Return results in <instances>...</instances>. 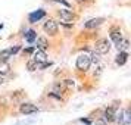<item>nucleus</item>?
Wrapping results in <instances>:
<instances>
[{
    "mask_svg": "<svg viewBox=\"0 0 131 125\" xmlns=\"http://www.w3.org/2000/svg\"><path fill=\"white\" fill-rule=\"evenodd\" d=\"M91 65V60H90V54L83 53L77 58V68L80 71H87Z\"/></svg>",
    "mask_w": 131,
    "mask_h": 125,
    "instance_id": "f257e3e1",
    "label": "nucleus"
},
{
    "mask_svg": "<svg viewBox=\"0 0 131 125\" xmlns=\"http://www.w3.org/2000/svg\"><path fill=\"white\" fill-rule=\"evenodd\" d=\"M109 50H111V43L107 41L106 38H102L99 41H96V52L100 54H106L109 53Z\"/></svg>",
    "mask_w": 131,
    "mask_h": 125,
    "instance_id": "f03ea898",
    "label": "nucleus"
},
{
    "mask_svg": "<svg viewBox=\"0 0 131 125\" xmlns=\"http://www.w3.org/2000/svg\"><path fill=\"white\" fill-rule=\"evenodd\" d=\"M115 116H116V107L111 106L107 107L105 113H103V119L106 121V124H111V122H115Z\"/></svg>",
    "mask_w": 131,
    "mask_h": 125,
    "instance_id": "7ed1b4c3",
    "label": "nucleus"
},
{
    "mask_svg": "<svg viewBox=\"0 0 131 125\" xmlns=\"http://www.w3.org/2000/svg\"><path fill=\"white\" fill-rule=\"evenodd\" d=\"M44 31L50 34V36H54V34H58V24L54 22L53 19H49L44 22Z\"/></svg>",
    "mask_w": 131,
    "mask_h": 125,
    "instance_id": "20e7f679",
    "label": "nucleus"
},
{
    "mask_svg": "<svg viewBox=\"0 0 131 125\" xmlns=\"http://www.w3.org/2000/svg\"><path fill=\"white\" fill-rule=\"evenodd\" d=\"M19 110H21V113H24V115H31V113H36L38 110V107L36 105H32V103H24V105H21Z\"/></svg>",
    "mask_w": 131,
    "mask_h": 125,
    "instance_id": "39448f33",
    "label": "nucleus"
},
{
    "mask_svg": "<svg viewBox=\"0 0 131 125\" xmlns=\"http://www.w3.org/2000/svg\"><path fill=\"white\" fill-rule=\"evenodd\" d=\"M32 59L36 60L37 63H43V62L47 60V54H46L44 50H37L36 53L32 54Z\"/></svg>",
    "mask_w": 131,
    "mask_h": 125,
    "instance_id": "423d86ee",
    "label": "nucleus"
},
{
    "mask_svg": "<svg viewBox=\"0 0 131 125\" xmlns=\"http://www.w3.org/2000/svg\"><path fill=\"white\" fill-rule=\"evenodd\" d=\"M111 38L113 40L115 46H116V44H118V43L122 40V34H121V30H119V28H112V30H111Z\"/></svg>",
    "mask_w": 131,
    "mask_h": 125,
    "instance_id": "0eeeda50",
    "label": "nucleus"
},
{
    "mask_svg": "<svg viewBox=\"0 0 131 125\" xmlns=\"http://www.w3.org/2000/svg\"><path fill=\"white\" fill-rule=\"evenodd\" d=\"M105 22V19L103 18H94V19H90V21H87L85 22V28H96V27H99V25H102Z\"/></svg>",
    "mask_w": 131,
    "mask_h": 125,
    "instance_id": "6e6552de",
    "label": "nucleus"
},
{
    "mask_svg": "<svg viewBox=\"0 0 131 125\" xmlns=\"http://www.w3.org/2000/svg\"><path fill=\"white\" fill-rule=\"evenodd\" d=\"M44 15H46V12H44V10H41V9H40V10H37V12H32L30 15V22H32V24H34V22H37V21H40Z\"/></svg>",
    "mask_w": 131,
    "mask_h": 125,
    "instance_id": "1a4fd4ad",
    "label": "nucleus"
},
{
    "mask_svg": "<svg viewBox=\"0 0 131 125\" xmlns=\"http://www.w3.org/2000/svg\"><path fill=\"white\" fill-rule=\"evenodd\" d=\"M59 16L62 19H65V21H72L74 13H72V10H69V9H60L59 10Z\"/></svg>",
    "mask_w": 131,
    "mask_h": 125,
    "instance_id": "9d476101",
    "label": "nucleus"
},
{
    "mask_svg": "<svg viewBox=\"0 0 131 125\" xmlns=\"http://www.w3.org/2000/svg\"><path fill=\"white\" fill-rule=\"evenodd\" d=\"M36 40H37V49H38V50H46V49L49 47L47 38H44V37H38V38H36Z\"/></svg>",
    "mask_w": 131,
    "mask_h": 125,
    "instance_id": "9b49d317",
    "label": "nucleus"
},
{
    "mask_svg": "<svg viewBox=\"0 0 131 125\" xmlns=\"http://www.w3.org/2000/svg\"><path fill=\"white\" fill-rule=\"evenodd\" d=\"M127 59H128V53L127 52H121V53L116 56V59H115V62H116V65L122 66L125 65V62H127Z\"/></svg>",
    "mask_w": 131,
    "mask_h": 125,
    "instance_id": "f8f14e48",
    "label": "nucleus"
},
{
    "mask_svg": "<svg viewBox=\"0 0 131 125\" xmlns=\"http://www.w3.org/2000/svg\"><path fill=\"white\" fill-rule=\"evenodd\" d=\"M116 47H118L119 50H122V52H127V50H128V47H130V41H128L127 38H122V40L116 44Z\"/></svg>",
    "mask_w": 131,
    "mask_h": 125,
    "instance_id": "ddd939ff",
    "label": "nucleus"
},
{
    "mask_svg": "<svg viewBox=\"0 0 131 125\" xmlns=\"http://www.w3.org/2000/svg\"><path fill=\"white\" fill-rule=\"evenodd\" d=\"M10 71V66L7 62H0V75H6Z\"/></svg>",
    "mask_w": 131,
    "mask_h": 125,
    "instance_id": "4468645a",
    "label": "nucleus"
},
{
    "mask_svg": "<svg viewBox=\"0 0 131 125\" xmlns=\"http://www.w3.org/2000/svg\"><path fill=\"white\" fill-rule=\"evenodd\" d=\"M90 60H91V63H99L100 62V53H97V52H93V53L90 54Z\"/></svg>",
    "mask_w": 131,
    "mask_h": 125,
    "instance_id": "2eb2a0df",
    "label": "nucleus"
},
{
    "mask_svg": "<svg viewBox=\"0 0 131 125\" xmlns=\"http://www.w3.org/2000/svg\"><path fill=\"white\" fill-rule=\"evenodd\" d=\"M27 68H28V71H36L37 68H38V63L34 59H30L28 63H27Z\"/></svg>",
    "mask_w": 131,
    "mask_h": 125,
    "instance_id": "dca6fc26",
    "label": "nucleus"
},
{
    "mask_svg": "<svg viewBox=\"0 0 131 125\" xmlns=\"http://www.w3.org/2000/svg\"><path fill=\"white\" fill-rule=\"evenodd\" d=\"M10 56H12V54H10L9 50H3V52H0V62H6Z\"/></svg>",
    "mask_w": 131,
    "mask_h": 125,
    "instance_id": "f3484780",
    "label": "nucleus"
},
{
    "mask_svg": "<svg viewBox=\"0 0 131 125\" xmlns=\"http://www.w3.org/2000/svg\"><path fill=\"white\" fill-rule=\"evenodd\" d=\"M36 38H37V34H36V31H34V30H30L28 32H27V41L32 43Z\"/></svg>",
    "mask_w": 131,
    "mask_h": 125,
    "instance_id": "a211bd4d",
    "label": "nucleus"
},
{
    "mask_svg": "<svg viewBox=\"0 0 131 125\" xmlns=\"http://www.w3.org/2000/svg\"><path fill=\"white\" fill-rule=\"evenodd\" d=\"M9 52H10V54L18 53V52H19V47H12V49H9Z\"/></svg>",
    "mask_w": 131,
    "mask_h": 125,
    "instance_id": "6ab92c4d",
    "label": "nucleus"
},
{
    "mask_svg": "<svg viewBox=\"0 0 131 125\" xmlns=\"http://www.w3.org/2000/svg\"><path fill=\"white\" fill-rule=\"evenodd\" d=\"M96 125H107V124L105 119H99V121H96Z\"/></svg>",
    "mask_w": 131,
    "mask_h": 125,
    "instance_id": "aec40b11",
    "label": "nucleus"
},
{
    "mask_svg": "<svg viewBox=\"0 0 131 125\" xmlns=\"http://www.w3.org/2000/svg\"><path fill=\"white\" fill-rule=\"evenodd\" d=\"M65 84L68 87H72V85H74V81H72V79H65Z\"/></svg>",
    "mask_w": 131,
    "mask_h": 125,
    "instance_id": "412c9836",
    "label": "nucleus"
},
{
    "mask_svg": "<svg viewBox=\"0 0 131 125\" xmlns=\"http://www.w3.org/2000/svg\"><path fill=\"white\" fill-rule=\"evenodd\" d=\"M54 2H60V3H63V5H65V6H69V3H68V2H66V0H54Z\"/></svg>",
    "mask_w": 131,
    "mask_h": 125,
    "instance_id": "4be33fe9",
    "label": "nucleus"
},
{
    "mask_svg": "<svg viewBox=\"0 0 131 125\" xmlns=\"http://www.w3.org/2000/svg\"><path fill=\"white\" fill-rule=\"evenodd\" d=\"M25 52H27V53H31V52H34V49H32V47H30V49H27Z\"/></svg>",
    "mask_w": 131,
    "mask_h": 125,
    "instance_id": "5701e85b",
    "label": "nucleus"
},
{
    "mask_svg": "<svg viewBox=\"0 0 131 125\" xmlns=\"http://www.w3.org/2000/svg\"><path fill=\"white\" fill-rule=\"evenodd\" d=\"M2 84H3V78L0 77V85H2Z\"/></svg>",
    "mask_w": 131,
    "mask_h": 125,
    "instance_id": "b1692460",
    "label": "nucleus"
},
{
    "mask_svg": "<svg viewBox=\"0 0 131 125\" xmlns=\"http://www.w3.org/2000/svg\"><path fill=\"white\" fill-rule=\"evenodd\" d=\"M2 27H3V25H0V30H2Z\"/></svg>",
    "mask_w": 131,
    "mask_h": 125,
    "instance_id": "393cba45",
    "label": "nucleus"
}]
</instances>
